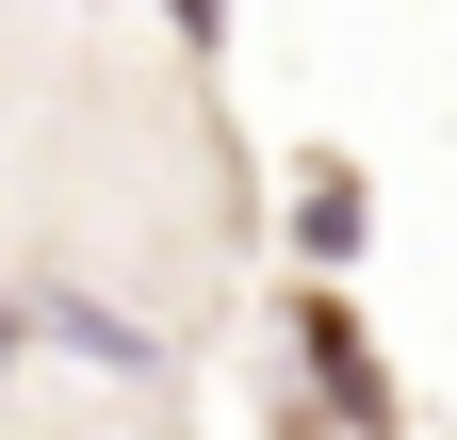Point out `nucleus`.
<instances>
[{
    "label": "nucleus",
    "mask_w": 457,
    "mask_h": 440,
    "mask_svg": "<svg viewBox=\"0 0 457 440\" xmlns=\"http://www.w3.org/2000/svg\"><path fill=\"white\" fill-rule=\"evenodd\" d=\"M295 245H311V261H360V180H343V163L295 180Z\"/></svg>",
    "instance_id": "2"
},
{
    "label": "nucleus",
    "mask_w": 457,
    "mask_h": 440,
    "mask_svg": "<svg viewBox=\"0 0 457 440\" xmlns=\"http://www.w3.org/2000/svg\"><path fill=\"white\" fill-rule=\"evenodd\" d=\"M17 343H33V310H17V294H0V392H17Z\"/></svg>",
    "instance_id": "3"
},
{
    "label": "nucleus",
    "mask_w": 457,
    "mask_h": 440,
    "mask_svg": "<svg viewBox=\"0 0 457 440\" xmlns=\"http://www.w3.org/2000/svg\"><path fill=\"white\" fill-rule=\"evenodd\" d=\"M33 326H49L66 359H98V375H163V343H147L114 294H33Z\"/></svg>",
    "instance_id": "1"
}]
</instances>
